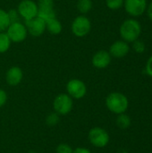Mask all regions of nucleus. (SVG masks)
<instances>
[{
  "label": "nucleus",
  "instance_id": "5701e85b",
  "mask_svg": "<svg viewBox=\"0 0 152 153\" xmlns=\"http://www.w3.org/2000/svg\"><path fill=\"white\" fill-rule=\"evenodd\" d=\"M56 153H73V148L67 143H61L56 147Z\"/></svg>",
  "mask_w": 152,
  "mask_h": 153
},
{
  "label": "nucleus",
  "instance_id": "7ed1b4c3",
  "mask_svg": "<svg viewBox=\"0 0 152 153\" xmlns=\"http://www.w3.org/2000/svg\"><path fill=\"white\" fill-rule=\"evenodd\" d=\"M90 143L97 148H104L109 143L108 133L101 127H94L89 132Z\"/></svg>",
  "mask_w": 152,
  "mask_h": 153
},
{
  "label": "nucleus",
  "instance_id": "f257e3e1",
  "mask_svg": "<svg viewBox=\"0 0 152 153\" xmlns=\"http://www.w3.org/2000/svg\"><path fill=\"white\" fill-rule=\"evenodd\" d=\"M120 35L123 40L128 42H133L138 39L142 34V25L135 19H127L123 22L119 29Z\"/></svg>",
  "mask_w": 152,
  "mask_h": 153
},
{
  "label": "nucleus",
  "instance_id": "f8f14e48",
  "mask_svg": "<svg viewBox=\"0 0 152 153\" xmlns=\"http://www.w3.org/2000/svg\"><path fill=\"white\" fill-rule=\"evenodd\" d=\"M130 51V47L128 43L125 40L115 41L109 48V54L111 56L116 58H123L128 55Z\"/></svg>",
  "mask_w": 152,
  "mask_h": 153
},
{
  "label": "nucleus",
  "instance_id": "a878e982",
  "mask_svg": "<svg viewBox=\"0 0 152 153\" xmlns=\"http://www.w3.org/2000/svg\"><path fill=\"white\" fill-rule=\"evenodd\" d=\"M6 101H7V94L4 90L0 89V108L4 106Z\"/></svg>",
  "mask_w": 152,
  "mask_h": 153
},
{
  "label": "nucleus",
  "instance_id": "2eb2a0df",
  "mask_svg": "<svg viewBox=\"0 0 152 153\" xmlns=\"http://www.w3.org/2000/svg\"><path fill=\"white\" fill-rule=\"evenodd\" d=\"M46 29L52 34H58L62 30V25L60 22L55 17L46 20Z\"/></svg>",
  "mask_w": 152,
  "mask_h": 153
},
{
  "label": "nucleus",
  "instance_id": "0eeeda50",
  "mask_svg": "<svg viewBox=\"0 0 152 153\" xmlns=\"http://www.w3.org/2000/svg\"><path fill=\"white\" fill-rule=\"evenodd\" d=\"M18 13L25 21L30 20L38 15V5L32 0H22L19 4Z\"/></svg>",
  "mask_w": 152,
  "mask_h": 153
},
{
  "label": "nucleus",
  "instance_id": "9b49d317",
  "mask_svg": "<svg viewBox=\"0 0 152 153\" xmlns=\"http://www.w3.org/2000/svg\"><path fill=\"white\" fill-rule=\"evenodd\" d=\"M39 17L46 20L55 18L54 3L53 0H39L38 3V15Z\"/></svg>",
  "mask_w": 152,
  "mask_h": 153
},
{
  "label": "nucleus",
  "instance_id": "cd10ccee",
  "mask_svg": "<svg viewBox=\"0 0 152 153\" xmlns=\"http://www.w3.org/2000/svg\"><path fill=\"white\" fill-rule=\"evenodd\" d=\"M146 12H147V14H148L149 19H150V20L152 22V1L150 3V4L148 5Z\"/></svg>",
  "mask_w": 152,
  "mask_h": 153
},
{
  "label": "nucleus",
  "instance_id": "f3484780",
  "mask_svg": "<svg viewBox=\"0 0 152 153\" xmlns=\"http://www.w3.org/2000/svg\"><path fill=\"white\" fill-rule=\"evenodd\" d=\"M11 40L7 34L0 32V53H4L10 48Z\"/></svg>",
  "mask_w": 152,
  "mask_h": 153
},
{
  "label": "nucleus",
  "instance_id": "39448f33",
  "mask_svg": "<svg viewBox=\"0 0 152 153\" xmlns=\"http://www.w3.org/2000/svg\"><path fill=\"white\" fill-rule=\"evenodd\" d=\"M124 6L129 15L138 17L146 12L148 3L147 0H125Z\"/></svg>",
  "mask_w": 152,
  "mask_h": 153
},
{
  "label": "nucleus",
  "instance_id": "393cba45",
  "mask_svg": "<svg viewBox=\"0 0 152 153\" xmlns=\"http://www.w3.org/2000/svg\"><path fill=\"white\" fill-rule=\"evenodd\" d=\"M145 73L152 77V55L148 58L147 62H146V65H145Z\"/></svg>",
  "mask_w": 152,
  "mask_h": 153
},
{
  "label": "nucleus",
  "instance_id": "b1692460",
  "mask_svg": "<svg viewBox=\"0 0 152 153\" xmlns=\"http://www.w3.org/2000/svg\"><path fill=\"white\" fill-rule=\"evenodd\" d=\"M8 18L10 21V24L11 23H14V22H19V13L15 10H10L8 13Z\"/></svg>",
  "mask_w": 152,
  "mask_h": 153
},
{
  "label": "nucleus",
  "instance_id": "f03ea898",
  "mask_svg": "<svg viewBox=\"0 0 152 153\" xmlns=\"http://www.w3.org/2000/svg\"><path fill=\"white\" fill-rule=\"evenodd\" d=\"M106 106L109 111L114 114L120 115L125 113L129 107L127 97L121 92H112L106 99Z\"/></svg>",
  "mask_w": 152,
  "mask_h": 153
},
{
  "label": "nucleus",
  "instance_id": "9d476101",
  "mask_svg": "<svg viewBox=\"0 0 152 153\" xmlns=\"http://www.w3.org/2000/svg\"><path fill=\"white\" fill-rule=\"evenodd\" d=\"M26 29L32 36L39 37L46 30V21L39 16H36L26 21Z\"/></svg>",
  "mask_w": 152,
  "mask_h": 153
},
{
  "label": "nucleus",
  "instance_id": "6e6552de",
  "mask_svg": "<svg viewBox=\"0 0 152 153\" xmlns=\"http://www.w3.org/2000/svg\"><path fill=\"white\" fill-rule=\"evenodd\" d=\"M91 28V24L90 20L85 16H78L73 22L72 30L73 34L77 37H84L86 36Z\"/></svg>",
  "mask_w": 152,
  "mask_h": 153
},
{
  "label": "nucleus",
  "instance_id": "4468645a",
  "mask_svg": "<svg viewBox=\"0 0 152 153\" xmlns=\"http://www.w3.org/2000/svg\"><path fill=\"white\" fill-rule=\"evenodd\" d=\"M5 79H6V82H7V83L9 85H11V86L18 85L22 80V69L17 67V66L11 67L6 73Z\"/></svg>",
  "mask_w": 152,
  "mask_h": 153
},
{
  "label": "nucleus",
  "instance_id": "bb28decb",
  "mask_svg": "<svg viewBox=\"0 0 152 153\" xmlns=\"http://www.w3.org/2000/svg\"><path fill=\"white\" fill-rule=\"evenodd\" d=\"M73 153H91V152L89 149H86L83 147H79V148H76L75 150H73Z\"/></svg>",
  "mask_w": 152,
  "mask_h": 153
},
{
  "label": "nucleus",
  "instance_id": "1a4fd4ad",
  "mask_svg": "<svg viewBox=\"0 0 152 153\" xmlns=\"http://www.w3.org/2000/svg\"><path fill=\"white\" fill-rule=\"evenodd\" d=\"M7 36L13 42H21L27 36V29L21 22L11 23L7 28Z\"/></svg>",
  "mask_w": 152,
  "mask_h": 153
},
{
  "label": "nucleus",
  "instance_id": "6ab92c4d",
  "mask_svg": "<svg viewBox=\"0 0 152 153\" xmlns=\"http://www.w3.org/2000/svg\"><path fill=\"white\" fill-rule=\"evenodd\" d=\"M9 25H10V21L7 13L0 9V32L6 30Z\"/></svg>",
  "mask_w": 152,
  "mask_h": 153
},
{
  "label": "nucleus",
  "instance_id": "4be33fe9",
  "mask_svg": "<svg viewBox=\"0 0 152 153\" xmlns=\"http://www.w3.org/2000/svg\"><path fill=\"white\" fill-rule=\"evenodd\" d=\"M47 124L49 126H55L59 122V117L57 113H51L47 117Z\"/></svg>",
  "mask_w": 152,
  "mask_h": 153
},
{
  "label": "nucleus",
  "instance_id": "aec40b11",
  "mask_svg": "<svg viewBox=\"0 0 152 153\" xmlns=\"http://www.w3.org/2000/svg\"><path fill=\"white\" fill-rule=\"evenodd\" d=\"M133 49L138 54H142L146 49V45L143 40L138 39L133 42Z\"/></svg>",
  "mask_w": 152,
  "mask_h": 153
},
{
  "label": "nucleus",
  "instance_id": "a211bd4d",
  "mask_svg": "<svg viewBox=\"0 0 152 153\" xmlns=\"http://www.w3.org/2000/svg\"><path fill=\"white\" fill-rule=\"evenodd\" d=\"M77 8L81 13H86L92 8V2L91 0H79L77 3Z\"/></svg>",
  "mask_w": 152,
  "mask_h": 153
},
{
  "label": "nucleus",
  "instance_id": "20e7f679",
  "mask_svg": "<svg viewBox=\"0 0 152 153\" xmlns=\"http://www.w3.org/2000/svg\"><path fill=\"white\" fill-rule=\"evenodd\" d=\"M53 107L56 113H57L58 115H62V116L67 115L73 109V99L67 94H64V93L59 94L54 100Z\"/></svg>",
  "mask_w": 152,
  "mask_h": 153
},
{
  "label": "nucleus",
  "instance_id": "ddd939ff",
  "mask_svg": "<svg viewBox=\"0 0 152 153\" xmlns=\"http://www.w3.org/2000/svg\"><path fill=\"white\" fill-rule=\"evenodd\" d=\"M111 62V56L109 52L106 50L98 51L92 57V65L99 69L106 68Z\"/></svg>",
  "mask_w": 152,
  "mask_h": 153
},
{
  "label": "nucleus",
  "instance_id": "dca6fc26",
  "mask_svg": "<svg viewBox=\"0 0 152 153\" xmlns=\"http://www.w3.org/2000/svg\"><path fill=\"white\" fill-rule=\"evenodd\" d=\"M131 124H132V120L128 115H126L125 113L118 115L116 118V125L118 127H120L121 129H126L131 126Z\"/></svg>",
  "mask_w": 152,
  "mask_h": 153
},
{
  "label": "nucleus",
  "instance_id": "423d86ee",
  "mask_svg": "<svg viewBox=\"0 0 152 153\" xmlns=\"http://www.w3.org/2000/svg\"><path fill=\"white\" fill-rule=\"evenodd\" d=\"M68 94L71 98L73 99H82L87 93V87L85 83L78 79H73L68 82L66 86Z\"/></svg>",
  "mask_w": 152,
  "mask_h": 153
},
{
  "label": "nucleus",
  "instance_id": "412c9836",
  "mask_svg": "<svg viewBox=\"0 0 152 153\" xmlns=\"http://www.w3.org/2000/svg\"><path fill=\"white\" fill-rule=\"evenodd\" d=\"M125 4V0H106L107 6L111 10H118Z\"/></svg>",
  "mask_w": 152,
  "mask_h": 153
}]
</instances>
